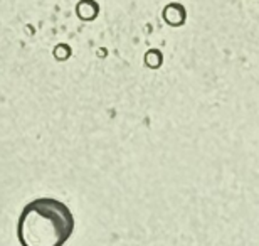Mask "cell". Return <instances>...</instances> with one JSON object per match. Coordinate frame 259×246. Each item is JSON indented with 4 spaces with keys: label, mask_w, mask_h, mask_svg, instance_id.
Wrapping results in <instances>:
<instances>
[{
    "label": "cell",
    "mask_w": 259,
    "mask_h": 246,
    "mask_svg": "<svg viewBox=\"0 0 259 246\" xmlns=\"http://www.w3.org/2000/svg\"><path fill=\"white\" fill-rule=\"evenodd\" d=\"M74 231V218L66 204L37 199L25 206L19 219L22 246H63Z\"/></svg>",
    "instance_id": "cell-1"
}]
</instances>
